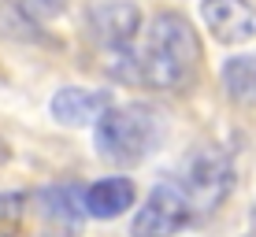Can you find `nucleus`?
Instances as JSON below:
<instances>
[{
    "instance_id": "obj_1",
    "label": "nucleus",
    "mask_w": 256,
    "mask_h": 237,
    "mask_svg": "<svg viewBox=\"0 0 256 237\" xmlns=\"http://www.w3.org/2000/svg\"><path fill=\"white\" fill-rule=\"evenodd\" d=\"M138 59V82L156 89H186L197 78L200 41L178 11H160L145 30V48Z\"/></svg>"
},
{
    "instance_id": "obj_2",
    "label": "nucleus",
    "mask_w": 256,
    "mask_h": 237,
    "mask_svg": "<svg viewBox=\"0 0 256 237\" xmlns=\"http://www.w3.org/2000/svg\"><path fill=\"white\" fill-rule=\"evenodd\" d=\"M160 134H164V122L148 104H122V108L112 104L93 126L96 152L116 167L141 163L160 145Z\"/></svg>"
},
{
    "instance_id": "obj_3",
    "label": "nucleus",
    "mask_w": 256,
    "mask_h": 237,
    "mask_svg": "<svg viewBox=\"0 0 256 237\" xmlns=\"http://www.w3.org/2000/svg\"><path fill=\"white\" fill-rule=\"evenodd\" d=\"M174 178L182 182L193 212L208 215V212H216V208L230 197V189H234V163H230V156H226L223 148L200 145V148H193L186 160H182Z\"/></svg>"
},
{
    "instance_id": "obj_4",
    "label": "nucleus",
    "mask_w": 256,
    "mask_h": 237,
    "mask_svg": "<svg viewBox=\"0 0 256 237\" xmlns=\"http://www.w3.org/2000/svg\"><path fill=\"white\" fill-rule=\"evenodd\" d=\"M193 219H197V212H193L182 182L167 178L148 193V200L138 208L134 223H130V234L134 237H171V234H178L182 226H190Z\"/></svg>"
},
{
    "instance_id": "obj_5",
    "label": "nucleus",
    "mask_w": 256,
    "mask_h": 237,
    "mask_svg": "<svg viewBox=\"0 0 256 237\" xmlns=\"http://www.w3.org/2000/svg\"><path fill=\"white\" fill-rule=\"evenodd\" d=\"M200 19L223 45H242L256 37V7L249 0H204Z\"/></svg>"
},
{
    "instance_id": "obj_6",
    "label": "nucleus",
    "mask_w": 256,
    "mask_h": 237,
    "mask_svg": "<svg viewBox=\"0 0 256 237\" xmlns=\"http://www.w3.org/2000/svg\"><path fill=\"white\" fill-rule=\"evenodd\" d=\"M112 108V93L108 89H86V85H64L56 89L48 111L60 126H96L100 115Z\"/></svg>"
},
{
    "instance_id": "obj_7",
    "label": "nucleus",
    "mask_w": 256,
    "mask_h": 237,
    "mask_svg": "<svg viewBox=\"0 0 256 237\" xmlns=\"http://www.w3.org/2000/svg\"><path fill=\"white\" fill-rule=\"evenodd\" d=\"M86 215V193H78L74 186H48L41 193V223L52 237L78 234Z\"/></svg>"
},
{
    "instance_id": "obj_8",
    "label": "nucleus",
    "mask_w": 256,
    "mask_h": 237,
    "mask_svg": "<svg viewBox=\"0 0 256 237\" xmlns=\"http://www.w3.org/2000/svg\"><path fill=\"white\" fill-rule=\"evenodd\" d=\"M141 26V11L130 0H108V4H96L90 11V30L100 45L108 48H126L134 41Z\"/></svg>"
},
{
    "instance_id": "obj_9",
    "label": "nucleus",
    "mask_w": 256,
    "mask_h": 237,
    "mask_svg": "<svg viewBox=\"0 0 256 237\" xmlns=\"http://www.w3.org/2000/svg\"><path fill=\"white\" fill-rule=\"evenodd\" d=\"M134 197H138L134 182L112 174V178H100L86 189V212H90V219H119L126 208H134Z\"/></svg>"
},
{
    "instance_id": "obj_10",
    "label": "nucleus",
    "mask_w": 256,
    "mask_h": 237,
    "mask_svg": "<svg viewBox=\"0 0 256 237\" xmlns=\"http://www.w3.org/2000/svg\"><path fill=\"white\" fill-rule=\"evenodd\" d=\"M223 89L238 104H256V56H234L223 63Z\"/></svg>"
},
{
    "instance_id": "obj_11",
    "label": "nucleus",
    "mask_w": 256,
    "mask_h": 237,
    "mask_svg": "<svg viewBox=\"0 0 256 237\" xmlns=\"http://www.w3.org/2000/svg\"><path fill=\"white\" fill-rule=\"evenodd\" d=\"M0 37L8 41H41L38 22L30 19V7L15 0H0Z\"/></svg>"
},
{
    "instance_id": "obj_12",
    "label": "nucleus",
    "mask_w": 256,
    "mask_h": 237,
    "mask_svg": "<svg viewBox=\"0 0 256 237\" xmlns=\"http://www.w3.org/2000/svg\"><path fill=\"white\" fill-rule=\"evenodd\" d=\"M19 215H22V197L19 193H0V237L19 234Z\"/></svg>"
},
{
    "instance_id": "obj_13",
    "label": "nucleus",
    "mask_w": 256,
    "mask_h": 237,
    "mask_svg": "<svg viewBox=\"0 0 256 237\" xmlns=\"http://www.w3.org/2000/svg\"><path fill=\"white\" fill-rule=\"evenodd\" d=\"M64 4L67 0H26V7L38 15H56V11H64Z\"/></svg>"
}]
</instances>
